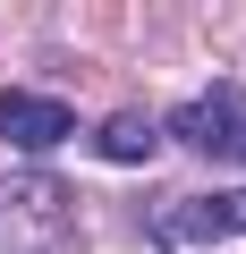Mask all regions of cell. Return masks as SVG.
I'll use <instances>...</instances> for the list:
<instances>
[{
  "label": "cell",
  "mask_w": 246,
  "mask_h": 254,
  "mask_svg": "<svg viewBox=\"0 0 246 254\" xmlns=\"http://www.w3.org/2000/svg\"><path fill=\"white\" fill-rule=\"evenodd\" d=\"M170 136H178L187 153H204V161H238V170H246V85L212 76L204 93H187V102L170 110Z\"/></svg>",
  "instance_id": "7a4b0ae2"
},
{
  "label": "cell",
  "mask_w": 246,
  "mask_h": 254,
  "mask_svg": "<svg viewBox=\"0 0 246 254\" xmlns=\"http://www.w3.org/2000/svg\"><path fill=\"white\" fill-rule=\"evenodd\" d=\"M93 153H102V161H119V170L153 161V119H145V110H110V119L93 127Z\"/></svg>",
  "instance_id": "5b68a950"
},
{
  "label": "cell",
  "mask_w": 246,
  "mask_h": 254,
  "mask_svg": "<svg viewBox=\"0 0 246 254\" xmlns=\"http://www.w3.org/2000/svg\"><path fill=\"white\" fill-rule=\"evenodd\" d=\"M153 237L170 254H195L212 237H246V187H221V195H170L153 203Z\"/></svg>",
  "instance_id": "3957f363"
},
{
  "label": "cell",
  "mask_w": 246,
  "mask_h": 254,
  "mask_svg": "<svg viewBox=\"0 0 246 254\" xmlns=\"http://www.w3.org/2000/svg\"><path fill=\"white\" fill-rule=\"evenodd\" d=\"M0 136H9L26 161H43V153H60V144L77 136V110H68L60 93H26V85H9V93H0Z\"/></svg>",
  "instance_id": "277c9868"
},
{
  "label": "cell",
  "mask_w": 246,
  "mask_h": 254,
  "mask_svg": "<svg viewBox=\"0 0 246 254\" xmlns=\"http://www.w3.org/2000/svg\"><path fill=\"white\" fill-rule=\"evenodd\" d=\"M77 187L51 170H9L0 178V254H85Z\"/></svg>",
  "instance_id": "6da1fadb"
}]
</instances>
